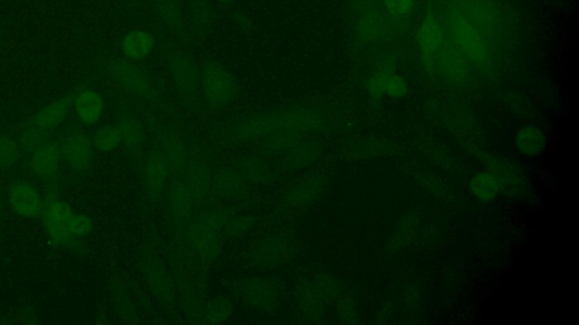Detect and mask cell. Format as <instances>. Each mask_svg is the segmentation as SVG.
Listing matches in <instances>:
<instances>
[{
	"label": "cell",
	"instance_id": "10",
	"mask_svg": "<svg viewBox=\"0 0 579 325\" xmlns=\"http://www.w3.org/2000/svg\"><path fill=\"white\" fill-rule=\"evenodd\" d=\"M20 159L17 143L6 134H0V166L9 167Z\"/></svg>",
	"mask_w": 579,
	"mask_h": 325
},
{
	"label": "cell",
	"instance_id": "5",
	"mask_svg": "<svg viewBox=\"0 0 579 325\" xmlns=\"http://www.w3.org/2000/svg\"><path fill=\"white\" fill-rule=\"evenodd\" d=\"M105 111V103L101 96L93 90L80 93L75 101V112L82 122L93 125L101 119Z\"/></svg>",
	"mask_w": 579,
	"mask_h": 325
},
{
	"label": "cell",
	"instance_id": "3",
	"mask_svg": "<svg viewBox=\"0 0 579 325\" xmlns=\"http://www.w3.org/2000/svg\"><path fill=\"white\" fill-rule=\"evenodd\" d=\"M63 150L57 143H45L36 148L30 161L31 171L39 177H51L57 173Z\"/></svg>",
	"mask_w": 579,
	"mask_h": 325
},
{
	"label": "cell",
	"instance_id": "13",
	"mask_svg": "<svg viewBox=\"0 0 579 325\" xmlns=\"http://www.w3.org/2000/svg\"><path fill=\"white\" fill-rule=\"evenodd\" d=\"M220 1H222V3H229L231 0H220Z\"/></svg>",
	"mask_w": 579,
	"mask_h": 325
},
{
	"label": "cell",
	"instance_id": "2",
	"mask_svg": "<svg viewBox=\"0 0 579 325\" xmlns=\"http://www.w3.org/2000/svg\"><path fill=\"white\" fill-rule=\"evenodd\" d=\"M8 203L18 216L34 218L41 215L45 201L36 189L25 183H14L7 190Z\"/></svg>",
	"mask_w": 579,
	"mask_h": 325
},
{
	"label": "cell",
	"instance_id": "8",
	"mask_svg": "<svg viewBox=\"0 0 579 325\" xmlns=\"http://www.w3.org/2000/svg\"><path fill=\"white\" fill-rule=\"evenodd\" d=\"M517 145L526 155H536L543 148V136L538 129L532 127L522 129L517 137Z\"/></svg>",
	"mask_w": 579,
	"mask_h": 325
},
{
	"label": "cell",
	"instance_id": "1",
	"mask_svg": "<svg viewBox=\"0 0 579 325\" xmlns=\"http://www.w3.org/2000/svg\"><path fill=\"white\" fill-rule=\"evenodd\" d=\"M41 215L47 233L60 248H77L80 239L91 230V221L87 216L77 214L68 203L57 198L45 201Z\"/></svg>",
	"mask_w": 579,
	"mask_h": 325
},
{
	"label": "cell",
	"instance_id": "12",
	"mask_svg": "<svg viewBox=\"0 0 579 325\" xmlns=\"http://www.w3.org/2000/svg\"><path fill=\"white\" fill-rule=\"evenodd\" d=\"M385 1L389 10L396 14H406V13L411 12L412 9L411 0H385Z\"/></svg>",
	"mask_w": 579,
	"mask_h": 325
},
{
	"label": "cell",
	"instance_id": "6",
	"mask_svg": "<svg viewBox=\"0 0 579 325\" xmlns=\"http://www.w3.org/2000/svg\"><path fill=\"white\" fill-rule=\"evenodd\" d=\"M154 40L143 31L129 32L123 40V54L132 59H143L152 50Z\"/></svg>",
	"mask_w": 579,
	"mask_h": 325
},
{
	"label": "cell",
	"instance_id": "7",
	"mask_svg": "<svg viewBox=\"0 0 579 325\" xmlns=\"http://www.w3.org/2000/svg\"><path fill=\"white\" fill-rule=\"evenodd\" d=\"M66 113V102H56L52 104L47 105L36 113V118H34V125L38 128L45 129V130L56 128L65 120Z\"/></svg>",
	"mask_w": 579,
	"mask_h": 325
},
{
	"label": "cell",
	"instance_id": "11",
	"mask_svg": "<svg viewBox=\"0 0 579 325\" xmlns=\"http://www.w3.org/2000/svg\"><path fill=\"white\" fill-rule=\"evenodd\" d=\"M118 143H119V134L114 132L112 128L101 129L94 137L96 147L105 152L114 150Z\"/></svg>",
	"mask_w": 579,
	"mask_h": 325
},
{
	"label": "cell",
	"instance_id": "4",
	"mask_svg": "<svg viewBox=\"0 0 579 325\" xmlns=\"http://www.w3.org/2000/svg\"><path fill=\"white\" fill-rule=\"evenodd\" d=\"M61 150L63 155L66 156L69 164L76 170H83L90 164L92 159L91 143L83 132H75L69 136Z\"/></svg>",
	"mask_w": 579,
	"mask_h": 325
},
{
	"label": "cell",
	"instance_id": "9",
	"mask_svg": "<svg viewBox=\"0 0 579 325\" xmlns=\"http://www.w3.org/2000/svg\"><path fill=\"white\" fill-rule=\"evenodd\" d=\"M472 191L476 197L483 200H489L496 194L497 180L495 176L488 173H481L475 176L472 181Z\"/></svg>",
	"mask_w": 579,
	"mask_h": 325
},
{
	"label": "cell",
	"instance_id": "14",
	"mask_svg": "<svg viewBox=\"0 0 579 325\" xmlns=\"http://www.w3.org/2000/svg\"><path fill=\"white\" fill-rule=\"evenodd\" d=\"M0 217H1V199H0Z\"/></svg>",
	"mask_w": 579,
	"mask_h": 325
}]
</instances>
